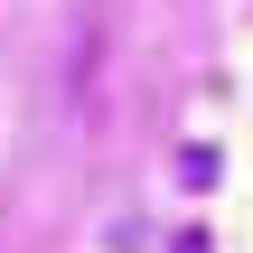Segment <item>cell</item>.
Listing matches in <instances>:
<instances>
[{
	"instance_id": "cell-1",
	"label": "cell",
	"mask_w": 253,
	"mask_h": 253,
	"mask_svg": "<svg viewBox=\"0 0 253 253\" xmlns=\"http://www.w3.org/2000/svg\"><path fill=\"white\" fill-rule=\"evenodd\" d=\"M178 178H188V188H216V150L188 141V150H178Z\"/></svg>"
},
{
	"instance_id": "cell-2",
	"label": "cell",
	"mask_w": 253,
	"mask_h": 253,
	"mask_svg": "<svg viewBox=\"0 0 253 253\" xmlns=\"http://www.w3.org/2000/svg\"><path fill=\"white\" fill-rule=\"evenodd\" d=\"M169 253H216V244H207V225H178V244H169Z\"/></svg>"
}]
</instances>
